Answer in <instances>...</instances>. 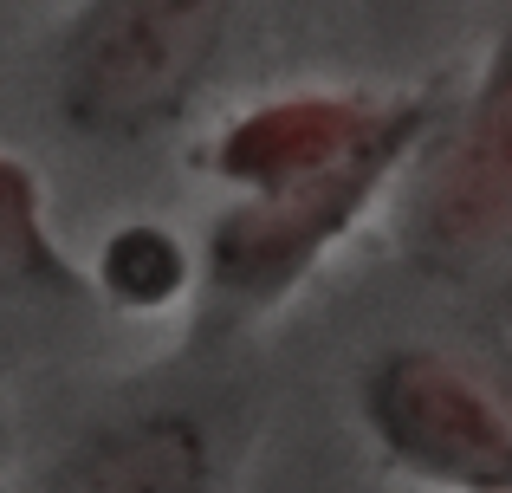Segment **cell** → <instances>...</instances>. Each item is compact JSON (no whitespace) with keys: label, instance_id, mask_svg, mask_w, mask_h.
Returning a JSON list of instances; mask_svg holds the SVG:
<instances>
[{"label":"cell","instance_id":"cell-1","mask_svg":"<svg viewBox=\"0 0 512 493\" xmlns=\"http://www.w3.org/2000/svg\"><path fill=\"white\" fill-rule=\"evenodd\" d=\"M214 39L221 7L195 0H111L78 13L65 39V111L104 137H137L188 104Z\"/></svg>","mask_w":512,"mask_h":493},{"label":"cell","instance_id":"cell-2","mask_svg":"<svg viewBox=\"0 0 512 493\" xmlns=\"http://www.w3.org/2000/svg\"><path fill=\"white\" fill-rule=\"evenodd\" d=\"M370 422L409 468L467 493L512 487V422L435 351H389L370 370Z\"/></svg>","mask_w":512,"mask_h":493},{"label":"cell","instance_id":"cell-3","mask_svg":"<svg viewBox=\"0 0 512 493\" xmlns=\"http://www.w3.org/2000/svg\"><path fill=\"white\" fill-rule=\"evenodd\" d=\"M415 137V111H376V104L350 98H279L266 111L240 117L221 143H214V169L234 176L240 189L286 195L305 182H325L350 163L370 156H396Z\"/></svg>","mask_w":512,"mask_h":493},{"label":"cell","instance_id":"cell-4","mask_svg":"<svg viewBox=\"0 0 512 493\" xmlns=\"http://www.w3.org/2000/svg\"><path fill=\"white\" fill-rule=\"evenodd\" d=\"M512 234V46L480 85L474 117L441 156L422 202V247L435 260H480Z\"/></svg>","mask_w":512,"mask_h":493},{"label":"cell","instance_id":"cell-5","mask_svg":"<svg viewBox=\"0 0 512 493\" xmlns=\"http://www.w3.org/2000/svg\"><path fill=\"white\" fill-rule=\"evenodd\" d=\"M208 487V442L188 416H137L98 435L52 493H201Z\"/></svg>","mask_w":512,"mask_h":493},{"label":"cell","instance_id":"cell-6","mask_svg":"<svg viewBox=\"0 0 512 493\" xmlns=\"http://www.w3.org/2000/svg\"><path fill=\"white\" fill-rule=\"evenodd\" d=\"M182 279H188V260L163 228H124L104 247V286L124 305H163L182 292Z\"/></svg>","mask_w":512,"mask_h":493},{"label":"cell","instance_id":"cell-7","mask_svg":"<svg viewBox=\"0 0 512 493\" xmlns=\"http://www.w3.org/2000/svg\"><path fill=\"white\" fill-rule=\"evenodd\" d=\"M0 260L13 266H52V247L39 234V195L26 169L0 163Z\"/></svg>","mask_w":512,"mask_h":493}]
</instances>
